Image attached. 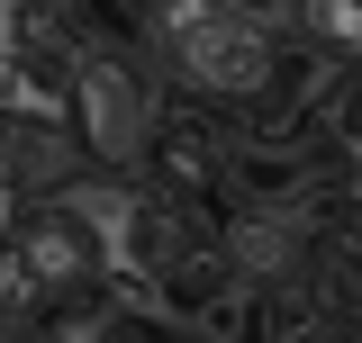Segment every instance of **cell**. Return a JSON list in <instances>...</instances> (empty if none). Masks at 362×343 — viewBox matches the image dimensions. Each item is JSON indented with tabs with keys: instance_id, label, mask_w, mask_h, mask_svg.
<instances>
[{
	"instance_id": "cell-6",
	"label": "cell",
	"mask_w": 362,
	"mask_h": 343,
	"mask_svg": "<svg viewBox=\"0 0 362 343\" xmlns=\"http://www.w3.org/2000/svg\"><path fill=\"white\" fill-rule=\"evenodd\" d=\"M326 136H335V154L362 172V64H344L335 90H326Z\"/></svg>"
},
{
	"instance_id": "cell-4",
	"label": "cell",
	"mask_w": 362,
	"mask_h": 343,
	"mask_svg": "<svg viewBox=\"0 0 362 343\" xmlns=\"http://www.w3.org/2000/svg\"><path fill=\"white\" fill-rule=\"evenodd\" d=\"M145 154H154V172H163V190H173V199H190V208H199L209 190H226V181H235V154L209 136V118H154Z\"/></svg>"
},
{
	"instance_id": "cell-3",
	"label": "cell",
	"mask_w": 362,
	"mask_h": 343,
	"mask_svg": "<svg viewBox=\"0 0 362 343\" xmlns=\"http://www.w3.org/2000/svg\"><path fill=\"white\" fill-rule=\"evenodd\" d=\"M145 136H154V109L136 90V64L90 45L82 54V145L109 154V163H127V154H145Z\"/></svg>"
},
{
	"instance_id": "cell-5",
	"label": "cell",
	"mask_w": 362,
	"mask_h": 343,
	"mask_svg": "<svg viewBox=\"0 0 362 343\" xmlns=\"http://www.w3.org/2000/svg\"><path fill=\"white\" fill-rule=\"evenodd\" d=\"M290 28L335 54V64H362V0H290Z\"/></svg>"
},
{
	"instance_id": "cell-1",
	"label": "cell",
	"mask_w": 362,
	"mask_h": 343,
	"mask_svg": "<svg viewBox=\"0 0 362 343\" xmlns=\"http://www.w3.org/2000/svg\"><path fill=\"white\" fill-rule=\"evenodd\" d=\"M145 37L209 109H263L290 64V37L245 0H145Z\"/></svg>"
},
{
	"instance_id": "cell-2",
	"label": "cell",
	"mask_w": 362,
	"mask_h": 343,
	"mask_svg": "<svg viewBox=\"0 0 362 343\" xmlns=\"http://www.w3.org/2000/svg\"><path fill=\"white\" fill-rule=\"evenodd\" d=\"M9 325H28L45 299H82L118 280V244L90 208V190H45V199H9Z\"/></svg>"
}]
</instances>
